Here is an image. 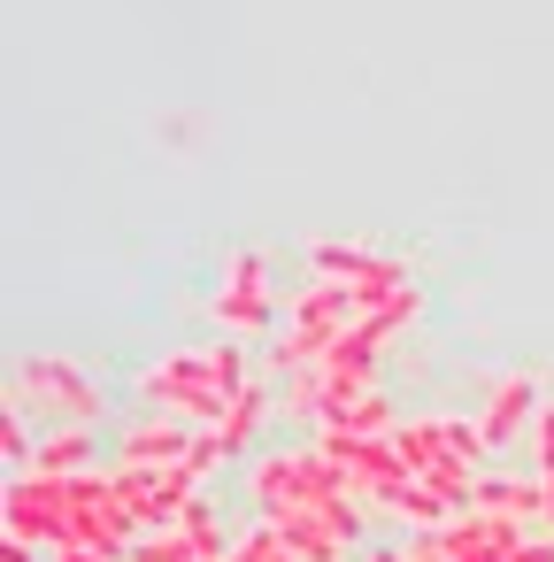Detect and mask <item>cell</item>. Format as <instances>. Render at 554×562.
<instances>
[{"label": "cell", "instance_id": "9", "mask_svg": "<svg viewBox=\"0 0 554 562\" xmlns=\"http://www.w3.org/2000/svg\"><path fill=\"white\" fill-rule=\"evenodd\" d=\"M531 416H539V378H531V370H508V378L493 385V401L477 408V431H485V447H508Z\"/></svg>", "mask_w": 554, "mask_h": 562}, {"label": "cell", "instance_id": "17", "mask_svg": "<svg viewBox=\"0 0 554 562\" xmlns=\"http://www.w3.org/2000/svg\"><path fill=\"white\" fill-rule=\"evenodd\" d=\"M0 454H9L16 470H24V454H32V447H24V408H16V401L0 408Z\"/></svg>", "mask_w": 554, "mask_h": 562}, {"label": "cell", "instance_id": "10", "mask_svg": "<svg viewBox=\"0 0 554 562\" xmlns=\"http://www.w3.org/2000/svg\"><path fill=\"white\" fill-rule=\"evenodd\" d=\"M193 439H201V424L155 416V424H132V431H124L116 462H193Z\"/></svg>", "mask_w": 554, "mask_h": 562}, {"label": "cell", "instance_id": "6", "mask_svg": "<svg viewBox=\"0 0 554 562\" xmlns=\"http://www.w3.org/2000/svg\"><path fill=\"white\" fill-rule=\"evenodd\" d=\"M308 255H316V278H331V285H347V293H354V308H370L377 293L408 285V270H400V262H393L385 247H354V239H316Z\"/></svg>", "mask_w": 554, "mask_h": 562}, {"label": "cell", "instance_id": "14", "mask_svg": "<svg viewBox=\"0 0 554 562\" xmlns=\"http://www.w3.org/2000/svg\"><path fill=\"white\" fill-rule=\"evenodd\" d=\"M32 470H47V477H70V470H93V431H47L39 447H32Z\"/></svg>", "mask_w": 554, "mask_h": 562}, {"label": "cell", "instance_id": "7", "mask_svg": "<svg viewBox=\"0 0 554 562\" xmlns=\"http://www.w3.org/2000/svg\"><path fill=\"white\" fill-rule=\"evenodd\" d=\"M270 270H262V255L255 247H239L231 262H224V278H216V324L231 331V339H255V331H270Z\"/></svg>", "mask_w": 554, "mask_h": 562}, {"label": "cell", "instance_id": "3", "mask_svg": "<svg viewBox=\"0 0 554 562\" xmlns=\"http://www.w3.org/2000/svg\"><path fill=\"white\" fill-rule=\"evenodd\" d=\"M354 485L339 477V462L324 447H285V454H262L255 462V508L278 516V508H331L347 501Z\"/></svg>", "mask_w": 554, "mask_h": 562}, {"label": "cell", "instance_id": "8", "mask_svg": "<svg viewBox=\"0 0 554 562\" xmlns=\"http://www.w3.org/2000/svg\"><path fill=\"white\" fill-rule=\"evenodd\" d=\"M124 562H231V547H224L216 516H208V508L193 501V508H185L178 524H162V531H139Z\"/></svg>", "mask_w": 554, "mask_h": 562}, {"label": "cell", "instance_id": "21", "mask_svg": "<svg viewBox=\"0 0 554 562\" xmlns=\"http://www.w3.org/2000/svg\"><path fill=\"white\" fill-rule=\"evenodd\" d=\"M370 562H400V547H385V554H370Z\"/></svg>", "mask_w": 554, "mask_h": 562}, {"label": "cell", "instance_id": "5", "mask_svg": "<svg viewBox=\"0 0 554 562\" xmlns=\"http://www.w3.org/2000/svg\"><path fill=\"white\" fill-rule=\"evenodd\" d=\"M316 447L339 462V477H347L362 501H377V508L400 501L408 470H400V454H393V431H385V439H362V431H331V424H316Z\"/></svg>", "mask_w": 554, "mask_h": 562}, {"label": "cell", "instance_id": "18", "mask_svg": "<svg viewBox=\"0 0 554 562\" xmlns=\"http://www.w3.org/2000/svg\"><path fill=\"white\" fill-rule=\"evenodd\" d=\"M0 562H39V547H32V539H16V531H0Z\"/></svg>", "mask_w": 554, "mask_h": 562}, {"label": "cell", "instance_id": "15", "mask_svg": "<svg viewBox=\"0 0 554 562\" xmlns=\"http://www.w3.org/2000/svg\"><path fill=\"white\" fill-rule=\"evenodd\" d=\"M231 562H301V554H293V539H285L278 524H262V531L231 539Z\"/></svg>", "mask_w": 554, "mask_h": 562}, {"label": "cell", "instance_id": "20", "mask_svg": "<svg viewBox=\"0 0 554 562\" xmlns=\"http://www.w3.org/2000/svg\"><path fill=\"white\" fill-rule=\"evenodd\" d=\"M539 531H554V477L539 470Z\"/></svg>", "mask_w": 554, "mask_h": 562}, {"label": "cell", "instance_id": "11", "mask_svg": "<svg viewBox=\"0 0 554 562\" xmlns=\"http://www.w3.org/2000/svg\"><path fill=\"white\" fill-rule=\"evenodd\" d=\"M470 508H485V516H508V524H531V531H539V477H485V470H477Z\"/></svg>", "mask_w": 554, "mask_h": 562}, {"label": "cell", "instance_id": "19", "mask_svg": "<svg viewBox=\"0 0 554 562\" xmlns=\"http://www.w3.org/2000/svg\"><path fill=\"white\" fill-rule=\"evenodd\" d=\"M47 562H124V554H101V547H55Z\"/></svg>", "mask_w": 554, "mask_h": 562}, {"label": "cell", "instance_id": "13", "mask_svg": "<svg viewBox=\"0 0 554 562\" xmlns=\"http://www.w3.org/2000/svg\"><path fill=\"white\" fill-rule=\"evenodd\" d=\"M324 424H331V431H362V439H385V431H393V401H385L377 385H362V393H354V401H339V408H331Z\"/></svg>", "mask_w": 554, "mask_h": 562}, {"label": "cell", "instance_id": "2", "mask_svg": "<svg viewBox=\"0 0 554 562\" xmlns=\"http://www.w3.org/2000/svg\"><path fill=\"white\" fill-rule=\"evenodd\" d=\"M354 316H362V308H354V293H347V285H331V278L301 285V293L285 301V331H278V370H308V362H324V355L339 347V331H347Z\"/></svg>", "mask_w": 554, "mask_h": 562}, {"label": "cell", "instance_id": "1", "mask_svg": "<svg viewBox=\"0 0 554 562\" xmlns=\"http://www.w3.org/2000/svg\"><path fill=\"white\" fill-rule=\"evenodd\" d=\"M247 385H255V370L239 347H185V355H162L155 370H139V401L155 416H185V424H216Z\"/></svg>", "mask_w": 554, "mask_h": 562}, {"label": "cell", "instance_id": "12", "mask_svg": "<svg viewBox=\"0 0 554 562\" xmlns=\"http://www.w3.org/2000/svg\"><path fill=\"white\" fill-rule=\"evenodd\" d=\"M262 408H270V393H262V385H247V393L208 424V431H216V447H224V454H247V447H255V431H262Z\"/></svg>", "mask_w": 554, "mask_h": 562}, {"label": "cell", "instance_id": "16", "mask_svg": "<svg viewBox=\"0 0 554 562\" xmlns=\"http://www.w3.org/2000/svg\"><path fill=\"white\" fill-rule=\"evenodd\" d=\"M531 454H539V470L554 477V401H539V416H531Z\"/></svg>", "mask_w": 554, "mask_h": 562}, {"label": "cell", "instance_id": "4", "mask_svg": "<svg viewBox=\"0 0 554 562\" xmlns=\"http://www.w3.org/2000/svg\"><path fill=\"white\" fill-rule=\"evenodd\" d=\"M9 401H16V408H55L63 424H93V416H101V378L78 370L70 355H16Z\"/></svg>", "mask_w": 554, "mask_h": 562}]
</instances>
